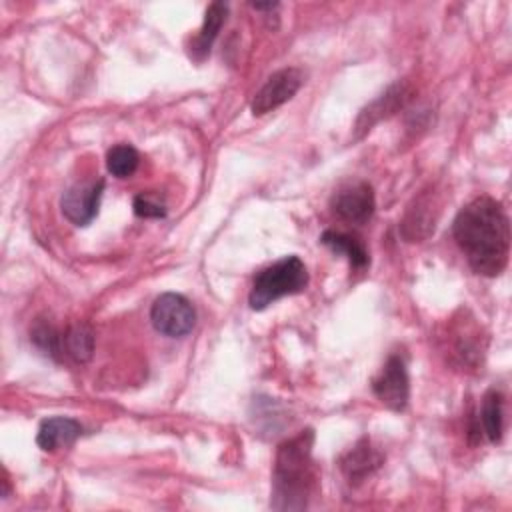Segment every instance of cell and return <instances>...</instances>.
<instances>
[{
	"label": "cell",
	"mask_w": 512,
	"mask_h": 512,
	"mask_svg": "<svg viewBox=\"0 0 512 512\" xmlns=\"http://www.w3.org/2000/svg\"><path fill=\"white\" fill-rule=\"evenodd\" d=\"M452 234L476 274L492 278L504 272L510 254V222L498 200L490 196L470 200L456 214Z\"/></svg>",
	"instance_id": "1"
},
{
	"label": "cell",
	"mask_w": 512,
	"mask_h": 512,
	"mask_svg": "<svg viewBox=\"0 0 512 512\" xmlns=\"http://www.w3.org/2000/svg\"><path fill=\"white\" fill-rule=\"evenodd\" d=\"M312 444L314 432L308 428L278 446L272 474V508L304 510L308 506L318 482Z\"/></svg>",
	"instance_id": "2"
},
{
	"label": "cell",
	"mask_w": 512,
	"mask_h": 512,
	"mask_svg": "<svg viewBox=\"0 0 512 512\" xmlns=\"http://www.w3.org/2000/svg\"><path fill=\"white\" fill-rule=\"evenodd\" d=\"M372 390L376 398L390 410L402 412L410 398V378L406 362L398 354H390L384 362L380 374L372 380Z\"/></svg>",
	"instance_id": "5"
},
{
	"label": "cell",
	"mask_w": 512,
	"mask_h": 512,
	"mask_svg": "<svg viewBox=\"0 0 512 512\" xmlns=\"http://www.w3.org/2000/svg\"><path fill=\"white\" fill-rule=\"evenodd\" d=\"M62 354L70 356L76 362H86L92 358V350H94V334L90 330V326L86 324H76L72 328H68L62 334Z\"/></svg>",
	"instance_id": "17"
},
{
	"label": "cell",
	"mask_w": 512,
	"mask_h": 512,
	"mask_svg": "<svg viewBox=\"0 0 512 512\" xmlns=\"http://www.w3.org/2000/svg\"><path fill=\"white\" fill-rule=\"evenodd\" d=\"M408 98V90L404 84H394L390 86L380 98H376L372 104H368L358 120H356V132L358 138H362L374 124H378L382 118H388L390 114H394Z\"/></svg>",
	"instance_id": "12"
},
{
	"label": "cell",
	"mask_w": 512,
	"mask_h": 512,
	"mask_svg": "<svg viewBox=\"0 0 512 512\" xmlns=\"http://www.w3.org/2000/svg\"><path fill=\"white\" fill-rule=\"evenodd\" d=\"M132 208H134V214L140 218H164L166 216V202L156 192L136 194Z\"/></svg>",
	"instance_id": "19"
},
{
	"label": "cell",
	"mask_w": 512,
	"mask_h": 512,
	"mask_svg": "<svg viewBox=\"0 0 512 512\" xmlns=\"http://www.w3.org/2000/svg\"><path fill=\"white\" fill-rule=\"evenodd\" d=\"M480 422L486 438L490 442H500L502 440V430H504V396L498 390H488L482 400L480 408Z\"/></svg>",
	"instance_id": "16"
},
{
	"label": "cell",
	"mask_w": 512,
	"mask_h": 512,
	"mask_svg": "<svg viewBox=\"0 0 512 512\" xmlns=\"http://www.w3.org/2000/svg\"><path fill=\"white\" fill-rule=\"evenodd\" d=\"M226 14H228V6L224 2H212L206 8L202 28L190 44V56H194L196 60H202L210 52L222 24L226 22Z\"/></svg>",
	"instance_id": "14"
},
{
	"label": "cell",
	"mask_w": 512,
	"mask_h": 512,
	"mask_svg": "<svg viewBox=\"0 0 512 512\" xmlns=\"http://www.w3.org/2000/svg\"><path fill=\"white\" fill-rule=\"evenodd\" d=\"M308 284V272L298 256H284L262 268L252 282L248 302L252 310H264L282 296L298 294Z\"/></svg>",
	"instance_id": "3"
},
{
	"label": "cell",
	"mask_w": 512,
	"mask_h": 512,
	"mask_svg": "<svg viewBox=\"0 0 512 512\" xmlns=\"http://www.w3.org/2000/svg\"><path fill=\"white\" fill-rule=\"evenodd\" d=\"M436 218H438V208H436L434 194L430 196V192H424L406 210V216L402 220L404 238L408 242L424 240L426 236H430L434 232Z\"/></svg>",
	"instance_id": "9"
},
{
	"label": "cell",
	"mask_w": 512,
	"mask_h": 512,
	"mask_svg": "<svg viewBox=\"0 0 512 512\" xmlns=\"http://www.w3.org/2000/svg\"><path fill=\"white\" fill-rule=\"evenodd\" d=\"M152 326L170 338L186 336L196 322V312L190 300L176 292L160 294L150 308Z\"/></svg>",
	"instance_id": "4"
},
{
	"label": "cell",
	"mask_w": 512,
	"mask_h": 512,
	"mask_svg": "<svg viewBox=\"0 0 512 512\" xmlns=\"http://www.w3.org/2000/svg\"><path fill=\"white\" fill-rule=\"evenodd\" d=\"M104 186H106V182L102 178L92 180V182H78V184L70 186L60 198L62 214L74 226H88L98 214Z\"/></svg>",
	"instance_id": "7"
},
{
	"label": "cell",
	"mask_w": 512,
	"mask_h": 512,
	"mask_svg": "<svg viewBox=\"0 0 512 512\" xmlns=\"http://www.w3.org/2000/svg\"><path fill=\"white\" fill-rule=\"evenodd\" d=\"M304 74L300 68H282L274 72L252 100V114L262 116L288 102L302 86Z\"/></svg>",
	"instance_id": "8"
},
{
	"label": "cell",
	"mask_w": 512,
	"mask_h": 512,
	"mask_svg": "<svg viewBox=\"0 0 512 512\" xmlns=\"http://www.w3.org/2000/svg\"><path fill=\"white\" fill-rule=\"evenodd\" d=\"M320 242L330 248L334 254L346 256V260L350 262V266L354 270H364L370 264V256L368 250L364 248L362 240L346 234V232H336V230H326L320 236Z\"/></svg>",
	"instance_id": "15"
},
{
	"label": "cell",
	"mask_w": 512,
	"mask_h": 512,
	"mask_svg": "<svg viewBox=\"0 0 512 512\" xmlns=\"http://www.w3.org/2000/svg\"><path fill=\"white\" fill-rule=\"evenodd\" d=\"M380 466H382V454L376 448H372L368 438H362L360 442H356L354 448H350L340 458V468L350 484H360Z\"/></svg>",
	"instance_id": "10"
},
{
	"label": "cell",
	"mask_w": 512,
	"mask_h": 512,
	"mask_svg": "<svg viewBox=\"0 0 512 512\" xmlns=\"http://www.w3.org/2000/svg\"><path fill=\"white\" fill-rule=\"evenodd\" d=\"M138 164H140V154L130 144H116L106 154V168L116 178L132 176Z\"/></svg>",
	"instance_id": "18"
},
{
	"label": "cell",
	"mask_w": 512,
	"mask_h": 512,
	"mask_svg": "<svg viewBox=\"0 0 512 512\" xmlns=\"http://www.w3.org/2000/svg\"><path fill=\"white\" fill-rule=\"evenodd\" d=\"M80 434L82 424L78 420L66 416H52L42 420L36 434V444L46 452H54L58 448L74 444L76 438H80Z\"/></svg>",
	"instance_id": "11"
},
{
	"label": "cell",
	"mask_w": 512,
	"mask_h": 512,
	"mask_svg": "<svg viewBox=\"0 0 512 512\" xmlns=\"http://www.w3.org/2000/svg\"><path fill=\"white\" fill-rule=\"evenodd\" d=\"M330 208L344 222L366 224L376 210L372 186L364 180H354L340 186L330 198Z\"/></svg>",
	"instance_id": "6"
},
{
	"label": "cell",
	"mask_w": 512,
	"mask_h": 512,
	"mask_svg": "<svg viewBox=\"0 0 512 512\" xmlns=\"http://www.w3.org/2000/svg\"><path fill=\"white\" fill-rule=\"evenodd\" d=\"M452 334L450 336L454 340V346H452V356L458 360L460 366H478V362L482 360V350L484 346L480 344L482 336L476 328V324L472 322H464L460 320L454 328H452Z\"/></svg>",
	"instance_id": "13"
}]
</instances>
